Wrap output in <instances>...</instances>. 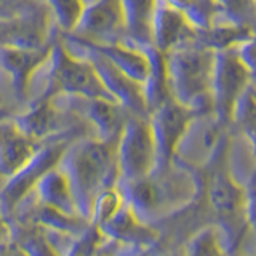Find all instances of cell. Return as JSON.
<instances>
[{"label": "cell", "mask_w": 256, "mask_h": 256, "mask_svg": "<svg viewBox=\"0 0 256 256\" xmlns=\"http://www.w3.org/2000/svg\"><path fill=\"white\" fill-rule=\"evenodd\" d=\"M40 5V0H0V20L29 13Z\"/></svg>", "instance_id": "obj_27"}, {"label": "cell", "mask_w": 256, "mask_h": 256, "mask_svg": "<svg viewBox=\"0 0 256 256\" xmlns=\"http://www.w3.org/2000/svg\"><path fill=\"white\" fill-rule=\"evenodd\" d=\"M164 2L186 14L197 30L206 29L220 13L213 0H164Z\"/></svg>", "instance_id": "obj_23"}, {"label": "cell", "mask_w": 256, "mask_h": 256, "mask_svg": "<svg viewBox=\"0 0 256 256\" xmlns=\"http://www.w3.org/2000/svg\"><path fill=\"white\" fill-rule=\"evenodd\" d=\"M50 46L42 48V50L0 48V68L10 77L13 90L20 100L29 94L32 80L48 61Z\"/></svg>", "instance_id": "obj_16"}, {"label": "cell", "mask_w": 256, "mask_h": 256, "mask_svg": "<svg viewBox=\"0 0 256 256\" xmlns=\"http://www.w3.org/2000/svg\"><path fill=\"white\" fill-rule=\"evenodd\" d=\"M44 4L58 28L69 34L76 30L86 5L85 0H44Z\"/></svg>", "instance_id": "obj_22"}, {"label": "cell", "mask_w": 256, "mask_h": 256, "mask_svg": "<svg viewBox=\"0 0 256 256\" xmlns=\"http://www.w3.org/2000/svg\"><path fill=\"white\" fill-rule=\"evenodd\" d=\"M30 196L34 197L38 205L50 208V210L68 216H80L76 206L74 196H72L70 184L64 172L60 168V164L58 166L52 168L50 172H46L37 181Z\"/></svg>", "instance_id": "obj_19"}, {"label": "cell", "mask_w": 256, "mask_h": 256, "mask_svg": "<svg viewBox=\"0 0 256 256\" xmlns=\"http://www.w3.org/2000/svg\"><path fill=\"white\" fill-rule=\"evenodd\" d=\"M196 116L198 114L176 102L173 98L166 100L149 114V122L157 144L158 166H168L173 164L174 150Z\"/></svg>", "instance_id": "obj_11"}, {"label": "cell", "mask_w": 256, "mask_h": 256, "mask_svg": "<svg viewBox=\"0 0 256 256\" xmlns=\"http://www.w3.org/2000/svg\"><path fill=\"white\" fill-rule=\"evenodd\" d=\"M68 146L69 142L66 141H58L48 144V146H40V149L32 157L30 162L20 173H16L13 178L6 180L5 188L2 194H0V206H4L10 212L14 210L21 200L30 194L37 181L46 172H50L52 168L58 166Z\"/></svg>", "instance_id": "obj_12"}, {"label": "cell", "mask_w": 256, "mask_h": 256, "mask_svg": "<svg viewBox=\"0 0 256 256\" xmlns=\"http://www.w3.org/2000/svg\"><path fill=\"white\" fill-rule=\"evenodd\" d=\"M117 186L125 204L146 224L182 210L198 190L194 173L174 162L156 168L141 180L118 182Z\"/></svg>", "instance_id": "obj_2"}, {"label": "cell", "mask_w": 256, "mask_h": 256, "mask_svg": "<svg viewBox=\"0 0 256 256\" xmlns=\"http://www.w3.org/2000/svg\"><path fill=\"white\" fill-rule=\"evenodd\" d=\"M66 50L72 54L84 58L92 64L94 72L98 74L101 84L106 88V92L112 96V100L117 101L120 106H124L130 114L134 116H149L144 100V88L141 84L134 82L130 77H126L122 70H118L114 64L102 58L100 53L92 50L85 42L77 37H66L61 42Z\"/></svg>", "instance_id": "obj_8"}, {"label": "cell", "mask_w": 256, "mask_h": 256, "mask_svg": "<svg viewBox=\"0 0 256 256\" xmlns=\"http://www.w3.org/2000/svg\"><path fill=\"white\" fill-rule=\"evenodd\" d=\"M50 13L45 4L29 13L0 20V48L42 50L50 37Z\"/></svg>", "instance_id": "obj_13"}, {"label": "cell", "mask_w": 256, "mask_h": 256, "mask_svg": "<svg viewBox=\"0 0 256 256\" xmlns=\"http://www.w3.org/2000/svg\"><path fill=\"white\" fill-rule=\"evenodd\" d=\"M124 204H125V198L122 196V192H120L118 186L101 190L93 202L92 216H90L92 226L100 228L104 222H108L112 216L124 206Z\"/></svg>", "instance_id": "obj_25"}, {"label": "cell", "mask_w": 256, "mask_h": 256, "mask_svg": "<svg viewBox=\"0 0 256 256\" xmlns=\"http://www.w3.org/2000/svg\"><path fill=\"white\" fill-rule=\"evenodd\" d=\"M84 117L94 128V138L117 144L130 112L110 100H84Z\"/></svg>", "instance_id": "obj_17"}, {"label": "cell", "mask_w": 256, "mask_h": 256, "mask_svg": "<svg viewBox=\"0 0 256 256\" xmlns=\"http://www.w3.org/2000/svg\"><path fill=\"white\" fill-rule=\"evenodd\" d=\"M222 126L213 112L196 116L174 150L173 162L190 172L206 168L228 140Z\"/></svg>", "instance_id": "obj_9"}, {"label": "cell", "mask_w": 256, "mask_h": 256, "mask_svg": "<svg viewBox=\"0 0 256 256\" xmlns=\"http://www.w3.org/2000/svg\"><path fill=\"white\" fill-rule=\"evenodd\" d=\"M252 72L240 60L237 48L214 52L212 78L213 116L226 126L234 122L237 104L250 90Z\"/></svg>", "instance_id": "obj_7"}, {"label": "cell", "mask_w": 256, "mask_h": 256, "mask_svg": "<svg viewBox=\"0 0 256 256\" xmlns=\"http://www.w3.org/2000/svg\"><path fill=\"white\" fill-rule=\"evenodd\" d=\"M212 170L206 178V197L213 208L218 226L228 237L229 246H236L248 228L246 189L240 182L229 164V141L226 140L218 154L210 162Z\"/></svg>", "instance_id": "obj_4"}, {"label": "cell", "mask_w": 256, "mask_h": 256, "mask_svg": "<svg viewBox=\"0 0 256 256\" xmlns=\"http://www.w3.org/2000/svg\"><path fill=\"white\" fill-rule=\"evenodd\" d=\"M253 5H254V12H256V0H253Z\"/></svg>", "instance_id": "obj_29"}, {"label": "cell", "mask_w": 256, "mask_h": 256, "mask_svg": "<svg viewBox=\"0 0 256 256\" xmlns=\"http://www.w3.org/2000/svg\"><path fill=\"white\" fill-rule=\"evenodd\" d=\"M157 0H122L126 44L138 48L152 46V21Z\"/></svg>", "instance_id": "obj_20"}, {"label": "cell", "mask_w": 256, "mask_h": 256, "mask_svg": "<svg viewBox=\"0 0 256 256\" xmlns=\"http://www.w3.org/2000/svg\"><path fill=\"white\" fill-rule=\"evenodd\" d=\"M84 42V40H82ZM88 46L100 53L102 58L122 70L126 77H130L134 82L144 85L148 80L150 70V60L146 48L133 46L126 42H116V44H88Z\"/></svg>", "instance_id": "obj_18"}, {"label": "cell", "mask_w": 256, "mask_h": 256, "mask_svg": "<svg viewBox=\"0 0 256 256\" xmlns=\"http://www.w3.org/2000/svg\"><path fill=\"white\" fill-rule=\"evenodd\" d=\"M224 20L256 30V12L253 0H213Z\"/></svg>", "instance_id": "obj_26"}, {"label": "cell", "mask_w": 256, "mask_h": 256, "mask_svg": "<svg viewBox=\"0 0 256 256\" xmlns=\"http://www.w3.org/2000/svg\"><path fill=\"white\" fill-rule=\"evenodd\" d=\"M234 122L242 132L244 140L250 148L256 164V94L252 92V88L244 94V98L237 104Z\"/></svg>", "instance_id": "obj_24"}, {"label": "cell", "mask_w": 256, "mask_h": 256, "mask_svg": "<svg viewBox=\"0 0 256 256\" xmlns=\"http://www.w3.org/2000/svg\"><path fill=\"white\" fill-rule=\"evenodd\" d=\"M184 256H230L228 237L218 224L205 226L188 240Z\"/></svg>", "instance_id": "obj_21"}, {"label": "cell", "mask_w": 256, "mask_h": 256, "mask_svg": "<svg viewBox=\"0 0 256 256\" xmlns=\"http://www.w3.org/2000/svg\"><path fill=\"white\" fill-rule=\"evenodd\" d=\"M10 244H12V228L5 218L2 208H0V246H6Z\"/></svg>", "instance_id": "obj_28"}, {"label": "cell", "mask_w": 256, "mask_h": 256, "mask_svg": "<svg viewBox=\"0 0 256 256\" xmlns=\"http://www.w3.org/2000/svg\"><path fill=\"white\" fill-rule=\"evenodd\" d=\"M197 42V28L180 10L157 0L152 21V46L162 54Z\"/></svg>", "instance_id": "obj_14"}, {"label": "cell", "mask_w": 256, "mask_h": 256, "mask_svg": "<svg viewBox=\"0 0 256 256\" xmlns=\"http://www.w3.org/2000/svg\"><path fill=\"white\" fill-rule=\"evenodd\" d=\"M45 69V92L40 100L62 94L84 100L114 101L101 84L92 64L84 58H78V56L69 53L61 42L53 44L50 46V56H48Z\"/></svg>", "instance_id": "obj_5"}, {"label": "cell", "mask_w": 256, "mask_h": 256, "mask_svg": "<svg viewBox=\"0 0 256 256\" xmlns=\"http://www.w3.org/2000/svg\"><path fill=\"white\" fill-rule=\"evenodd\" d=\"M118 182H132L150 174L158 166L157 144L149 116L130 114L116 148Z\"/></svg>", "instance_id": "obj_6"}, {"label": "cell", "mask_w": 256, "mask_h": 256, "mask_svg": "<svg viewBox=\"0 0 256 256\" xmlns=\"http://www.w3.org/2000/svg\"><path fill=\"white\" fill-rule=\"evenodd\" d=\"M117 144L98 138H82L69 142L60 160V168L70 184L78 214L90 221L94 198L104 189L118 182Z\"/></svg>", "instance_id": "obj_1"}, {"label": "cell", "mask_w": 256, "mask_h": 256, "mask_svg": "<svg viewBox=\"0 0 256 256\" xmlns=\"http://www.w3.org/2000/svg\"><path fill=\"white\" fill-rule=\"evenodd\" d=\"M38 149V144L22 133L14 118L0 120V178H13L30 162Z\"/></svg>", "instance_id": "obj_15"}, {"label": "cell", "mask_w": 256, "mask_h": 256, "mask_svg": "<svg viewBox=\"0 0 256 256\" xmlns=\"http://www.w3.org/2000/svg\"><path fill=\"white\" fill-rule=\"evenodd\" d=\"M170 96L196 114H210L214 52L194 42L164 54Z\"/></svg>", "instance_id": "obj_3"}, {"label": "cell", "mask_w": 256, "mask_h": 256, "mask_svg": "<svg viewBox=\"0 0 256 256\" xmlns=\"http://www.w3.org/2000/svg\"><path fill=\"white\" fill-rule=\"evenodd\" d=\"M88 44L124 42L125 21L122 0H93L85 5L76 30L70 34Z\"/></svg>", "instance_id": "obj_10"}]
</instances>
